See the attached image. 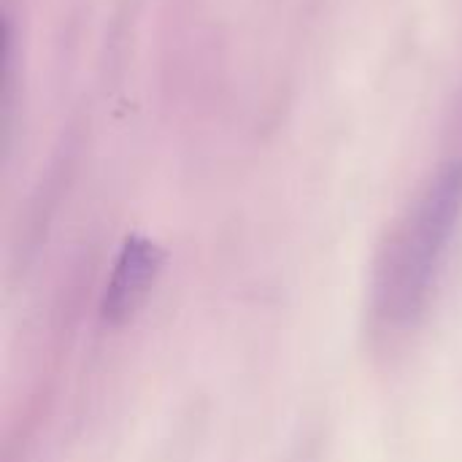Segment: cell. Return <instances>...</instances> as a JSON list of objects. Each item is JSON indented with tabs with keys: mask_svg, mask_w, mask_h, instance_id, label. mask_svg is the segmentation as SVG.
I'll list each match as a JSON object with an SVG mask.
<instances>
[{
	"mask_svg": "<svg viewBox=\"0 0 462 462\" xmlns=\"http://www.w3.org/2000/svg\"><path fill=\"white\" fill-rule=\"evenodd\" d=\"M462 222V162L444 165L393 230L374 279V314L398 330L414 325Z\"/></svg>",
	"mask_w": 462,
	"mask_h": 462,
	"instance_id": "6da1fadb",
	"label": "cell"
},
{
	"mask_svg": "<svg viewBox=\"0 0 462 462\" xmlns=\"http://www.w3.org/2000/svg\"><path fill=\"white\" fill-rule=\"evenodd\" d=\"M162 268V252L154 241L130 236L114 263V271L103 295V317L111 325H122L146 303Z\"/></svg>",
	"mask_w": 462,
	"mask_h": 462,
	"instance_id": "7a4b0ae2",
	"label": "cell"
}]
</instances>
